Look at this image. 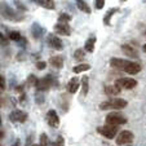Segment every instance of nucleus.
<instances>
[{"mask_svg":"<svg viewBox=\"0 0 146 146\" xmlns=\"http://www.w3.org/2000/svg\"><path fill=\"white\" fill-rule=\"evenodd\" d=\"M127 101L123 98H111L108 101L101 102L100 109L101 110H109V109H115V110H121V109L127 108Z\"/></svg>","mask_w":146,"mask_h":146,"instance_id":"1","label":"nucleus"},{"mask_svg":"<svg viewBox=\"0 0 146 146\" xmlns=\"http://www.w3.org/2000/svg\"><path fill=\"white\" fill-rule=\"evenodd\" d=\"M1 16H3V18L13 21V22H18V21H22L23 19L22 14L18 16V13L14 9H12L7 3H1Z\"/></svg>","mask_w":146,"mask_h":146,"instance_id":"2","label":"nucleus"},{"mask_svg":"<svg viewBox=\"0 0 146 146\" xmlns=\"http://www.w3.org/2000/svg\"><path fill=\"white\" fill-rule=\"evenodd\" d=\"M115 86L120 89H133L135 87H137V80L133 78H119L115 80Z\"/></svg>","mask_w":146,"mask_h":146,"instance_id":"3","label":"nucleus"},{"mask_svg":"<svg viewBox=\"0 0 146 146\" xmlns=\"http://www.w3.org/2000/svg\"><path fill=\"white\" fill-rule=\"evenodd\" d=\"M125 123H127V119L119 113H110L108 116H106V124H109V125L116 127V125L125 124Z\"/></svg>","mask_w":146,"mask_h":146,"instance_id":"4","label":"nucleus"},{"mask_svg":"<svg viewBox=\"0 0 146 146\" xmlns=\"http://www.w3.org/2000/svg\"><path fill=\"white\" fill-rule=\"evenodd\" d=\"M97 132H98L100 135H102L104 137L111 140V138H114L116 136L118 129H116V127H114V125H109V124H106V125H104V127L97 128Z\"/></svg>","mask_w":146,"mask_h":146,"instance_id":"5","label":"nucleus"},{"mask_svg":"<svg viewBox=\"0 0 146 146\" xmlns=\"http://www.w3.org/2000/svg\"><path fill=\"white\" fill-rule=\"evenodd\" d=\"M47 43L50 48H53V49H56V50H62L64 49V43H62V40H61L57 35H54V34H48L47 35Z\"/></svg>","mask_w":146,"mask_h":146,"instance_id":"6","label":"nucleus"},{"mask_svg":"<svg viewBox=\"0 0 146 146\" xmlns=\"http://www.w3.org/2000/svg\"><path fill=\"white\" fill-rule=\"evenodd\" d=\"M27 119V114L23 113L22 110H13L9 114V120L13 123H23Z\"/></svg>","mask_w":146,"mask_h":146,"instance_id":"7","label":"nucleus"},{"mask_svg":"<svg viewBox=\"0 0 146 146\" xmlns=\"http://www.w3.org/2000/svg\"><path fill=\"white\" fill-rule=\"evenodd\" d=\"M133 140V133L131 131H121L119 136L116 137V145H124V143H129Z\"/></svg>","mask_w":146,"mask_h":146,"instance_id":"8","label":"nucleus"},{"mask_svg":"<svg viewBox=\"0 0 146 146\" xmlns=\"http://www.w3.org/2000/svg\"><path fill=\"white\" fill-rule=\"evenodd\" d=\"M131 64V61H127V60H123V58H116V57H113L110 60V66L114 67V69H118V70H125V67Z\"/></svg>","mask_w":146,"mask_h":146,"instance_id":"9","label":"nucleus"},{"mask_svg":"<svg viewBox=\"0 0 146 146\" xmlns=\"http://www.w3.org/2000/svg\"><path fill=\"white\" fill-rule=\"evenodd\" d=\"M53 30L57 33V35L69 36L70 34H71V27H70L67 23H57V25H54Z\"/></svg>","mask_w":146,"mask_h":146,"instance_id":"10","label":"nucleus"},{"mask_svg":"<svg viewBox=\"0 0 146 146\" xmlns=\"http://www.w3.org/2000/svg\"><path fill=\"white\" fill-rule=\"evenodd\" d=\"M47 121L50 127H53V128H57L60 125V118H58L57 113L54 110H49L47 113Z\"/></svg>","mask_w":146,"mask_h":146,"instance_id":"11","label":"nucleus"},{"mask_svg":"<svg viewBox=\"0 0 146 146\" xmlns=\"http://www.w3.org/2000/svg\"><path fill=\"white\" fill-rule=\"evenodd\" d=\"M79 87H80L79 79H78L76 76H74V78H71V79H70L69 84H67V91H69V93L74 94V93H76V92H78Z\"/></svg>","mask_w":146,"mask_h":146,"instance_id":"12","label":"nucleus"},{"mask_svg":"<svg viewBox=\"0 0 146 146\" xmlns=\"http://www.w3.org/2000/svg\"><path fill=\"white\" fill-rule=\"evenodd\" d=\"M49 65L54 69H62L64 67V57L62 56H52L49 58Z\"/></svg>","mask_w":146,"mask_h":146,"instance_id":"13","label":"nucleus"},{"mask_svg":"<svg viewBox=\"0 0 146 146\" xmlns=\"http://www.w3.org/2000/svg\"><path fill=\"white\" fill-rule=\"evenodd\" d=\"M121 50H123V53H124L125 56H129V57H132V58H138L137 50H136L135 48L132 47V45H129V44H123V45H121Z\"/></svg>","mask_w":146,"mask_h":146,"instance_id":"14","label":"nucleus"},{"mask_svg":"<svg viewBox=\"0 0 146 146\" xmlns=\"http://www.w3.org/2000/svg\"><path fill=\"white\" fill-rule=\"evenodd\" d=\"M124 71L127 72V74L136 75V74H138V72L141 71V65L137 64V62H131V64L125 67V70H124Z\"/></svg>","mask_w":146,"mask_h":146,"instance_id":"15","label":"nucleus"},{"mask_svg":"<svg viewBox=\"0 0 146 146\" xmlns=\"http://www.w3.org/2000/svg\"><path fill=\"white\" fill-rule=\"evenodd\" d=\"M119 12V8H111L110 11H108L104 16V25L105 26H110L111 25V17L114 16L115 13Z\"/></svg>","mask_w":146,"mask_h":146,"instance_id":"16","label":"nucleus"},{"mask_svg":"<svg viewBox=\"0 0 146 146\" xmlns=\"http://www.w3.org/2000/svg\"><path fill=\"white\" fill-rule=\"evenodd\" d=\"M31 33H33V36L35 39H40L41 35L44 34V29L41 27L39 23H33V27H31Z\"/></svg>","mask_w":146,"mask_h":146,"instance_id":"17","label":"nucleus"},{"mask_svg":"<svg viewBox=\"0 0 146 146\" xmlns=\"http://www.w3.org/2000/svg\"><path fill=\"white\" fill-rule=\"evenodd\" d=\"M94 44H96V36H91L86 40V44H84V50L88 53H92L94 50Z\"/></svg>","mask_w":146,"mask_h":146,"instance_id":"18","label":"nucleus"},{"mask_svg":"<svg viewBox=\"0 0 146 146\" xmlns=\"http://www.w3.org/2000/svg\"><path fill=\"white\" fill-rule=\"evenodd\" d=\"M105 93L108 94V96H118V94L120 93V88L116 87L115 84H114V86H106L105 87Z\"/></svg>","mask_w":146,"mask_h":146,"instance_id":"19","label":"nucleus"},{"mask_svg":"<svg viewBox=\"0 0 146 146\" xmlns=\"http://www.w3.org/2000/svg\"><path fill=\"white\" fill-rule=\"evenodd\" d=\"M76 7H78V9H80V11L84 12V13L91 14V8H89V5L84 0H76Z\"/></svg>","mask_w":146,"mask_h":146,"instance_id":"20","label":"nucleus"},{"mask_svg":"<svg viewBox=\"0 0 146 146\" xmlns=\"http://www.w3.org/2000/svg\"><path fill=\"white\" fill-rule=\"evenodd\" d=\"M39 5H41L43 8L47 9H54V0H35Z\"/></svg>","mask_w":146,"mask_h":146,"instance_id":"21","label":"nucleus"},{"mask_svg":"<svg viewBox=\"0 0 146 146\" xmlns=\"http://www.w3.org/2000/svg\"><path fill=\"white\" fill-rule=\"evenodd\" d=\"M88 89H89V79H88V76H83V79H82V94L83 96H87Z\"/></svg>","mask_w":146,"mask_h":146,"instance_id":"22","label":"nucleus"},{"mask_svg":"<svg viewBox=\"0 0 146 146\" xmlns=\"http://www.w3.org/2000/svg\"><path fill=\"white\" fill-rule=\"evenodd\" d=\"M89 69H91V65L80 64V65H78V66H75L74 69H72V72H74V74H79V72H84V71H87V70H89Z\"/></svg>","mask_w":146,"mask_h":146,"instance_id":"23","label":"nucleus"},{"mask_svg":"<svg viewBox=\"0 0 146 146\" xmlns=\"http://www.w3.org/2000/svg\"><path fill=\"white\" fill-rule=\"evenodd\" d=\"M70 19H71V16L66 13H60L58 16V23H69Z\"/></svg>","mask_w":146,"mask_h":146,"instance_id":"24","label":"nucleus"},{"mask_svg":"<svg viewBox=\"0 0 146 146\" xmlns=\"http://www.w3.org/2000/svg\"><path fill=\"white\" fill-rule=\"evenodd\" d=\"M74 58L76 61H83L84 58H86V50L83 49H76L74 52Z\"/></svg>","mask_w":146,"mask_h":146,"instance_id":"25","label":"nucleus"},{"mask_svg":"<svg viewBox=\"0 0 146 146\" xmlns=\"http://www.w3.org/2000/svg\"><path fill=\"white\" fill-rule=\"evenodd\" d=\"M22 38L23 36L19 34V31H11V33H9V39L13 40V41H17V43H18Z\"/></svg>","mask_w":146,"mask_h":146,"instance_id":"26","label":"nucleus"},{"mask_svg":"<svg viewBox=\"0 0 146 146\" xmlns=\"http://www.w3.org/2000/svg\"><path fill=\"white\" fill-rule=\"evenodd\" d=\"M38 80L39 79H36V76L35 75H29V79H27V86H30V87H36V84H38Z\"/></svg>","mask_w":146,"mask_h":146,"instance_id":"27","label":"nucleus"},{"mask_svg":"<svg viewBox=\"0 0 146 146\" xmlns=\"http://www.w3.org/2000/svg\"><path fill=\"white\" fill-rule=\"evenodd\" d=\"M49 145V140H48V136L45 133H41L40 135V145L39 146H48Z\"/></svg>","mask_w":146,"mask_h":146,"instance_id":"28","label":"nucleus"},{"mask_svg":"<svg viewBox=\"0 0 146 146\" xmlns=\"http://www.w3.org/2000/svg\"><path fill=\"white\" fill-rule=\"evenodd\" d=\"M94 4H96V9H102L105 7V0H94Z\"/></svg>","mask_w":146,"mask_h":146,"instance_id":"29","label":"nucleus"},{"mask_svg":"<svg viewBox=\"0 0 146 146\" xmlns=\"http://www.w3.org/2000/svg\"><path fill=\"white\" fill-rule=\"evenodd\" d=\"M64 145H65L64 137H62V136H58L57 140H56V142H54V145H53V146H64Z\"/></svg>","mask_w":146,"mask_h":146,"instance_id":"30","label":"nucleus"},{"mask_svg":"<svg viewBox=\"0 0 146 146\" xmlns=\"http://www.w3.org/2000/svg\"><path fill=\"white\" fill-rule=\"evenodd\" d=\"M45 66H47V62H44V61H38L36 62V69L38 70H44Z\"/></svg>","mask_w":146,"mask_h":146,"instance_id":"31","label":"nucleus"},{"mask_svg":"<svg viewBox=\"0 0 146 146\" xmlns=\"http://www.w3.org/2000/svg\"><path fill=\"white\" fill-rule=\"evenodd\" d=\"M14 4H16V7L19 9V11H22V12L26 11V7L22 5V3H21V1H18V0H17V1H14Z\"/></svg>","mask_w":146,"mask_h":146,"instance_id":"32","label":"nucleus"},{"mask_svg":"<svg viewBox=\"0 0 146 146\" xmlns=\"http://www.w3.org/2000/svg\"><path fill=\"white\" fill-rule=\"evenodd\" d=\"M0 39H1V45H3V47H7V45H8V40L5 39L4 34H0Z\"/></svg>","mask_w":146,"mask_h":146,"instance_id":"33","label":"nucleus"},{"mask_svg":"<svg viewBox=\"0 0 146 146\" xmlns=\"http://www.w3.org/2000/svg\"><path fill=\"white\" fill-rule=\"evenodd\" d=\"M0 83H1V91H4L5 89V79H4L3 75L0 76Z\"/></svg>","mask_w":146,"mask_h":146,"instance_id":"34","label":"nucleus"},{"mask_svg":"<svg viewBox=\"0 0 146 146\" xmlns=\"http://www.w3.org/2000/svg\"><path fill=\"white\" fill-rule=\"evenodd\" d=\"M18 43H19V45H21V47H25V45L27 44V40H26L25 38H22V39H21V40L18 41Z\"/></svg>","mask_w":146,"mask_h":146,"instance_id":"35","label":"nucleus"},{"mask_svg":"<svg viewBox=\"0 0 146 146\" xmlns=\"http://www.w3.org/2000/svg\"><path fill=\"white\" fill-rule=\"evenodd\" d=\"M16 91L18 92V93H22V92H23V86H18L16 88Z\"/></svg>","mask_w":146,"mask_h":146,"instance_id":"36","label":"nucleus"},{"mask_svg":"<svg viewBox=\"0 0 146 146\" xmlns=\"http://www.w3.org/2000/svg\"><path fill=\"white\" fill-rule=\"evenodd\" d=\"M142 50L146 53V44H143V45H142Z\"/></svg>","mask_w":146,"mask_h":146,"instance_id":"37","label":"nucleus"},{"mask_svg":"<svg viewBox=\"0 0 146 146\" xmlns=\"http://www.w3.org/2000/svg\"><path fill=\"white\" fill-rule=\"evenodd\" d=\"M120 1H127V0H120Z\"/></svg>","mask_w":146,"mask_h":146,"instance_id":"38","label":"nucleus"},{"mask_svg":"<svg viewBox=\"0 0 146 146\" xmlns=\"http://www.w3.org/2000/svg\"><path fill=\"white\" fill-rule=\"evenodd\" d=\"M33 146H38V145H33Z\"/></svg>","mask_w":146,"mask_h":146,"instance_id":"39","label":"nucleus"},{"mask_svg":"<svg viewBox=\"0 0 146 146\" xmlns=\"http://www.w3.org/2000/svg\"><path fill=\"white\" fill-rule=\"evenodd\" d=\"M145 34H146V33H145Z\"/></svg>","mask_w":146,"mask_h":146,"instance_id":"40","label":"nucleus"}]
</instances>
